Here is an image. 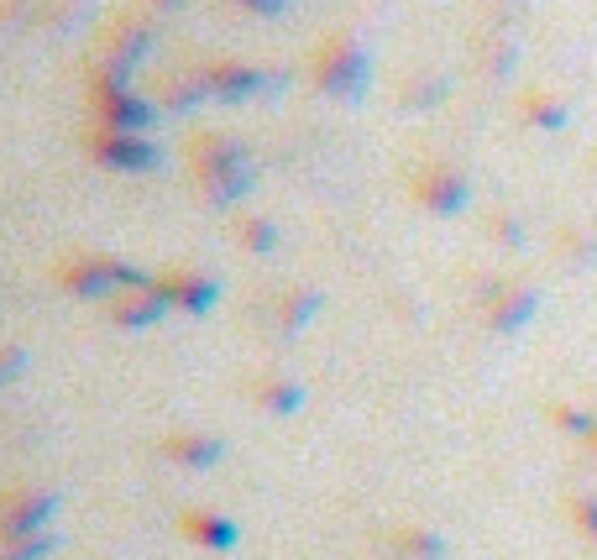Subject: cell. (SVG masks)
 <instances>
[{
    "label": "cell",
    "mask_w": 597,
    "mask_h": 560,
    "mask_svg": "<svg viewBox=\"0 0 597 560\" xmlns=\"http://www.w3.org/2000/svg\"><path fill=\"white\" fill-rule=\"evenodd\" d=\"M53 550V534H0V560H42Z\"/></svg>",
    "instance_id": "obj_8"
},
{
    "label": "cell",
    "mask_w": 597,
    "mask_h": 560,
    "mask_svg": "<svg viewBox=\"0 0 597 560\" xmlns=\"http://www.w3.org/2000/svg\"><path fill=\"white\" fill-rule=\"evenodd\" d=\"M94 148H100V157L105 163H116V168H152L157 163V152L148 148V142H137V137H94Z\"/></svg>",
    "instance_id": "obj_5"
},
{
    "label": "cell",
    "mask_w": 597,
    "mask_h": 560,
    "mask_svg": "<svg viewBox=\"0 0 597 560\" xmlns=\"http://www.w3.org/2000/svg\"><path fill=\"white\" fill-rule=\"evenodd\" d=\"M576 519H582V530L597 539V498H576Z\"/></svg>",
    "instance_id": "obj_15"
},
{
    "label": "cell",
    "mask_w": 597,
    "mask_h": 560,
    "mask_svg": "<svg viewBox=\"0 0 597 560\" xmlns=\"http://www.w3.org/2000/svg\"><path fill=\"white\" fill-rule=\"evenodd\" d=\"M361 79H367V68H361V59L346 48V42H335V48H330V59H320V85H326V89L352 94V89H361Z\"/></svg>",
    "instance_id": "obj_3"
},
{
    "label": "cell",
    "mask_w": 597,
    "mask_h": 560,
    "mask_svg": "<svg viewBox=\"0 0 597 560\" xmlns=\"http://www.w3.org/2000/svg\"><path fill=\"white\" fill-rule=\"evenodd\" d=\"M105 116L116 120V126H137V120H148V105L142 100H131V94H105Z\"/></svg>",
    "instance_id": "obj_12"
},
{
    "label": "cell",
    "mask_w": 597,
    "mask_h": 560,
    "mask_svg": "<svg viewBox=\"0 0 597 560\" xmlns=\"http://www.w3.org/2000/svg\"><path fill=\"white\" fill-rule=\"evenodd\" d=\"M120 272H126V267H116V263H90V267H79V278H68V283H74V289H85V294H94V289L120 283Z\"/></svg>",
    "instance_id": "obj_10"
},
{
    "label": "cell",
    "mask_w": 597,
    "mask_h": 560,
    "mask_svg": "<svg viewBox=\"0 0 597 560\" xmlns=\"http://www.w3.org/2000/svg\"><path fill=\"white\" fill-rule=\"evenodd\" d=\"M393 545H398V550H404V556H424V560H435V556H441V550H446V545H441V539H435V534H419V530L398 534V539H393Z\"/></svg>",
    "instance_id": "obj_13"
},
{
    "label": "cell",
    "mask_w": 597,
    "mask_h": 560,
    "mask_svg": "<svg viewBox=\"0 0 597 560\" xmlns=\"http://www.w3.org/2000/svg\"><path fill=\"white\" fill-rule=\"evenodd\" d=\"M53 513H59V493H16L5 502L0 534H42Z\"/></svg>",
    "instance_id": "obj_1"
},
{
    "label": "cell",
    "mask_w": 597,
    "mask_h": 560,
    "mask_svg": "<svg viewBox=\"0 0 597 560\" xmlns=\"http://www.w3.org/2000/svg\"><path fill=\"white\" fill-rule=\"evenodd\" d=\"M183 534H189L194 545H205V550H237V539H241V530L226 513H189V519H183Z\"/></svg>",
    "instance_id": "obj_2"
},
{
    "label": "cell",
    "mask_w": 597,
    "mask_h": 560,
    "mask_svg": "<svg viewBox=\"0 0 597 560\" xmlns=\"http://www.w3.org/2000/svg\"><path fill=\"white\" fill-rule=\"evenodd\" d=\"M419 200L430 209H461L467 205V178L450 174V168H435L430 178H419Z\"/></svg>",
    "instance_id": "obj_4"
},
{
    "label": "cell",
    "mask_w": 597,
    "mask_h": 560,
    "mask_svg": "<svg viewBox=\"0 0 597 560\" xmlns=\"http://www.w3.org/2000/svg\"><path fill=\"white\" fill-rule=\"evenodd\" d=\"M530 120L545 126V131H561V126H567V105L550 100V94H530Z\"/></svg>",
    "instance_id": "obj_11"
},
{
    "label": "cell",
    "mask_w": 597,
    "mask_h": 560,
    "mask_svg": "<svg viewBox=\"0 0 597 560\" xmlns=\"http://www.w3.org/2000/svg\"><path fill=\"white\" fill-rule=\"evenodd\" d=\"M157 315H163V294H157V289H142L137 298L120 304V324H148V320H157Z\"/></svg>",
    "instance_id": "obj_9"
},
{
    "label": "cell",
    "mask_w": 597,
    "mask_h": 560,
    "mask_svg": "<svg viewBox=\"0 0 597 560\" xmlns=\"http://www.w3.org/2000/svg\"><path fill=\"white\" fill-rule=\"evenodd\" d=\"M535 304H539L535 289H513V294H504V304L493 309V324H498V330H519V324L535 315Z\"/></svg>",
    "instance_id": "obj_7"
},
{
    "label": "cell",
    "mask_w": 597,
    "mask_h": 560,
    "mask_svg": "<svg viewBox=\"0 0 597 560\" xmlns=\"http://www.w3.org/2000/svg\"><path fill=\"white\" fill-rule=\"evenodd\" d=\"M263 404H268L272 413L298 409V387L294 383H268V387H263Z\"/></svg>",
    "instance_id": "obj_14"
},
{
    "label": "cell",
    "mask_w": 597,
    "mask_h": 560,
    "mask_svg": "<svg viewBox=\"0 0 597 560\" xmlns=\"http://www.w3.org/2000/svg\"><path fill=\"white\" fill-rule=\"evenodd\" d=\"M587 441H593V450H597V430H593V435H587Z\"/></svg>",
    "instance_id": "obj_16"
},
{
    "label": "cell",
    "mask_w": 597,
    "mask_h": 560,
    "mask_svg": "<svg viewBox=\"0 0 597 560\" xmlns=\"http://www.w3.org/2000/svg\"><path fill=\"white\" fill-rule=\"evenodd\" d=\"M163 450L183 461V467H209V461H220V441H209V435H174V441H163Z\"/></svg>",
    "instance_id": "obj_6"
}]
</instances>
